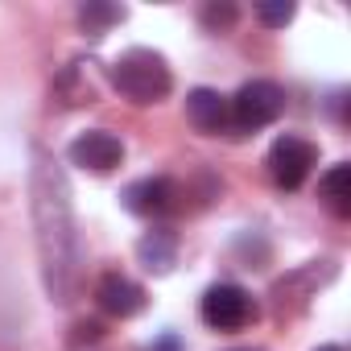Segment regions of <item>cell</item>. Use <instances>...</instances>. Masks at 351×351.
<instances>
[{
    "label": "cell",
    "mask_w": 351,
    "mask_h": 351,
    "mask_svg": "<svg viewBox=\"0 0 351 351\" xmlns=\"http://www.w3.org/2000/svg\"><path fill=\"white\" fill-rule=\"evenodd\" d=\"M34 223H38V256H42V277L54 302H71L79 285V223H75V203L66 173L58 169L54 157L34 149Z\"/></svg>",
    "instance_id": "cell-1"
},
{
    "label": "cell",
    "mask_w": 351,
    "mask_h": 351,
    "mask_svg": "<svg viewBox=\"0 0 351 351\" xmlns=\"http://www.w3.org/2000/svg\"><path fill=\"white\" fill-rule=\"evenodd\" d=\"M112 83H116V91H120L124 99H132V104H157V99L169 95L173 75H169V66H165V58H161L157 50L136 46V50H124V54L116 58Z\"/></svg>",
    "instance_id": "cell-2"
},
{
    "label": "cell",
    "mask_w": 351,
    "mask_h": 351,
    "mask_svg": "<svg viewBox=\"0 0 351 351\" xmlns=\"http://www.w3.org/2000/svg\"><path fill=\"white\" fill-rule=\"evenodd\" d=\"M281 112H285V91H281L277 83H269V79L244 83V87L236 91L232 108H228V116H232V124H236L240 132L265 128V124H273Z\"/></svg>",
    "instance_id": "cell-3"
},
{
    "label": "cell",
    "mask_w": 351,
    "mask_h": 351,
    "mask_svg": "<svg viewBox=\"0 0 351 351\" xmlns=\"http://www.w3.org/2000/svg\"><path fill=\"white\" fill-rule=\"evenodd\" d=\"M199 314H203V322H207L211 330H240V326H248V322L256 318V306H252L248 289L223 281V285H211V289L203 293Z\"/></svg>",
    "instance_id": "cell-4"
},
{
    "label": "cell",
    "mask_w": 351,
    "mask_h": 351,
    "mask_svg": "<svg viewBox=\"0 0 351 351\" xmlns=\"http://www.w3.org/2000/svg\"><path fill=\"white\" fill-rule=\"evenodd\" d=\"M318 161V149L302 136H277L273 149H269V173H273V182L281 191H298L306 178H310V169Z\"/></svg>",
    "instance_id": "cell-5"
},
{
    "label": "cell",
    "mask_w": 351,
    "mask_h": 351,
    "mask_svg": "<svg viewBox=\"0 0 351 351\" xmlns=\"http://www.w3.org/2000/svg\"><path fill=\"white\" fill-rule=\"evenodd\" d=\"M66 157L79 165V169H91V173H112L120 161H124V145L116 132L108 128H91V132H79L66 149Z\"/></svg>",
    "instance_id": "cell-6"
},
{
    "label": "cell",
    "mask_w": 351,
    "mask_h": 351,
    "mask_svg": "<svg viewBox=\"0 0 351 351\" xmlns=\"http://www.w3.org/2000/svg\"><path fill=\"white\" fill-rule=\"evenodd\" d=\"M95 298H99L104 314H112V318H132V314L145 310V289H141L136 281L120 277V273H108V277L95 285Z\"/></svg>",
    "instance_id": "cell-7"
},
{
    "label": "cell",
    "mask_w": 351,
    "mask_h": 351,
    "mask_svg": "<svg viewBox=\"0 0 351 351\" xmlns=\"http://www.w3.org/2000/svg\"><path fill=\"white\" fill-rule=\"evenodd\" d=\"M186 116H191V124L199 128V132H207V136H215V132H223L228 128V99L219 95V91H211V87H195L191 95H186Z\"/></svg>",
    "instance_id": "cell-8"
},
{
    "label": "cell",
    "mask_w": 351,
    "mask_h": 351,
    "mask_svg": "<svg viewBox=\"0 0 351 351\" xmlns=\"http://www.w3.org/2000/svg\"><path fill=\"white\" fill-rule=\"evenodd\" d=\"M124 207L132 215H161L173 207V182L169 178H141L124 191Z\"/></svg>",
    "instance_id": "cell-9"
},
{
    "label": "cell",
    "mask_w": 351,
    "mask_h": 351,
    "mask_svg": "<svg viewBox=\"0 0 351 351\" xmlns=\"http://www.w3.org/2000/svg\"><path fill=\"white\" fill-rule=\"evenodd\" d=\"M136 256L149 273H169L173 261H178V236L169 228H157V232H145L141 244H136Z\"/></svg>",
    "instance_id": "cell-10"
},
{
    "label": "cell",
    "mask_w": 351,
    "mask_h": 351,
    "mask_svg": "<svg viewBox=\"0 0 351 351\" xmlns=\"http://www.w3.org/2000/svg\"><path fill=\"white\" fill-rule=\"evenodd\" d=\"M318 195H322V203H326L339 219L351 215V165H347V161H339V165H330V169L322 173Z\"/></svg>",
    "instance_id": "cell-11"
},
{
    "label": "cell",
    "mask_w": 351,
    "mask_h": 351,
    "mask_svg": "<svg viewBox=\"0 0 351 351\" xmlns=\"http://www.w3.org/2000/svg\"><path fill=\"white\" fill-rule=\"evenodd\" d=\"M79 21H83V29L87 34H104V29H112V25H120L124 21V5H104V0H87V5H79Z\"/></svg>",
    "instance_id": "cell-12"
},
{
    "label": "cell",
    "mask_w": 351,
    "mask_h": 351,
    "mask_svg": "<svg viewBox=\"0 0 351 351\" xmlns=\"http://www.w3.org/2000/svg\"><path fill=\"white\" fill-rule=\"evenodd\" d=\"M293 13H298V9L289 5V0H261V5H256V17H261V25H269V29L289 25Z\"/></svg>",
    "instance_id": "cell-13"
},
{
    "label": "cell",
    "mask_w": 351,
    "mask_h": 351,
    "mask_svg": "<svg viewBox=\"0 0 351 351\" xmlns=\"http://www.w3.org/2000/svg\"><path fill=\"white\" fill-rule=\"evenodd\" d=\"M203 25L215 29V34H219V29H232V25H236V9H232V5H207V9H203Z\"/></svg>",
    "instance_id": "cell-14"
},
{
    "label": "cell",
    "mask_w": 351,
    "mask_h": 351,
    "mask_svg": "<svg viewBox=\"0 0 351 351\" xmlns=\"http://www.w3.org/2000/svg\"><path fill=\"white\" fill-rule=\"evenodd\" d=\"M149 351H182V339H178V335H161Z\"/></svg>",
    "instance_id": "cell-15"
},
{
    "label": "cell",
    "mask_w": 351,
    "mask_h": 351,
    "mask_svg": "<svg viewBox=\"0 0 351 351\" xmlns=\"http://www.w3.org/2000/svg\"><path fill=\"white\" fill-rule=\"evenodd\" d=\"M318 351H343V347H339V343H326V347H318Z\"/></svg>",
    "instance_id": "cell-16"
}]
</instances>
